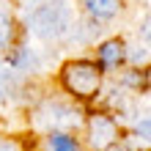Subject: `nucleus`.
<instances>
[{"label":"nucleus","mask_w":151,"mask_h":151,"mask_svg":"<svg viewBox=\"0 0 151 151\" xmlns=\"http://www.w3.org/2000/svg\"><path fill=\"white\" fill-rule=\"evenodd\" d=\"M137 132H143V137H148V118H143V124H137Z\"/></svg>","instance_id":"nucleus-10"},{"label":"nucleus","mask_w":151,"mask_h":151,"mask_svg":"<svg viewBox=\"0 0 151 151\" xmlns=\"http://www.w3.org/2000/svg\"><path fill=\"white\" fill-rule=\"evenodd\" d=\"M115 151H129V148H127V146H118V148H115Z\"/></svg>","instance_id":"nucleus-11"},{"label":"nucleus","mask_w":151,"mask_h":151,"mask_svg":"<svg viewBox=\"0 0 151 151\" xmlns=\"http://www.w3.org/2000/svg\"><path fill=\"white\" fill-rule=\"evenodd\" d=\"M88 137H91V146L96 151H104L118 140V124L104 113H93L88 118Z\"/></svg>","instance_id":"nucleus-3"},{"label":"nucleus","mask_w":151,"mask_h":151,"mask_svg":"<svg viewBox=\"0 0 151 151\" xmlns=\"http://www.w3.org/2000/svg\"><path fill=\"white\" fill-rule=\"evenodd\" d=\"M8 91H11V80H8L6 74H0V99H3Z\"/></svg>","instance_id":"nucleus-9"},{"label":"nucleus","mask_w":151,"mask_h":151,"mask_svg":"<svg viewBox=\"0 0 151 151\" xmlns=\"http://www.w3.org/2000/svg\"><path fill=\"white\" fill-rule=\"evenodd\" d=\"M60 80H63L66 91L74 93L77 99H91V96H96V91H99L102 72L91 60H72V63L63 66Z\"/></svg>","instance_id":"nucleus-2"},{"label":"nucleus","mask_w":151,"mask_h":151,"mask_svg":"<svg viewBox=\"0 0 151 151\" xmlns=\"http://www.w3.org/2000/svg\"><path fill=\"white\" fill-rule=\"evenodd\" d=\"M124 58H127V47H124V41H118V39H110V41H104L99 47L102 66H121Z\"/></svg>","instance_id":"nucleus-4"},{"label":"nucleus","mask_w":151,"mask_h":151,"mask_svg":"<svg viewBox=\"0 0 151 151\" xmlns=\"http://www.w3.org/2000/svg\"><path fill=\"white\" fill-rule=\"evenodd\" d=\"M11 36H14V22L0 11V47H6V44L11 41Z\"/></svg>","instance_id":"nucleus-7"},{"label":"nucleus","mask_w":151,"mask_h":151,"mask_svg":"<svg viewBox=\"0 0 151 151\" xmlns=\"http://www.w3.org/2000/svg\"><path fill=\"white\" fill-rule=\"evenodd\" d=\"M127 83H129V85H135V88H140V85L146 88L148 77H146V72H143V74H137V72H135V74H127Z\"/></svg>","instance_id":"nucleus-8"},{"label":"nucleus","mask_w":151,"mask_h":151,"mask_svg":"<svg viewBox=\"0 0 151 151\" xmlns=\"http://www.w3.org/2000/svg\"><path fill=\"white\" fill-rule=\"evenodd\" d=\"M47 151H80L77 140L66 132H52L47 137Z\"/></svg>","instance_id":"nucleus-6"},{"label":"nucleus","mask_w":151,"mask_h":151,"mask_svg":"<svg viewBox=\"0 0 151 151\" xmlns=\"http://www.w3.org/2000/svg\"><path fill=\"white\" fill-rule=\"evenodd\" d=\"M83 3L96 19H110L118 11V0H83Z\"/></svg>","instance_id":"nucleus-5"},{"label":"nucleus","mask_w":151,"mask_h":151,"mask_svg":"<svg viewBox=\"0 0 151 151\" xmlns=\"http://www.w3.org/2000/svg\"><path fill=\"white\" fill-rule=\"evenodd\" d=\"M69 22H72V14L63 3L58 0H47V3L36 6L30 11V28L36 36L41 39H58L69 30Z\"/></svg>","instance_id":"nucleus-1"}]
</instances>
